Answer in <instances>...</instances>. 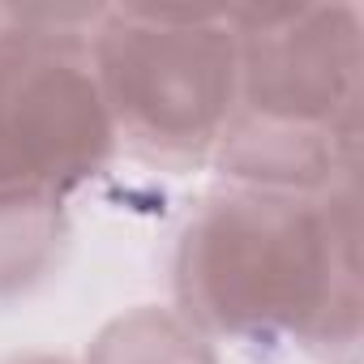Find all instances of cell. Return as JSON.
Returning <instances> with one entry per match:
<instances>
[{
    "label": "cell",
    "mask_w": 364,
    "mask_h": 364,
    "mask_svg": "<svg viewBox=\"0 0 364 364\" xmlns=\"http://www.w3.org/2000/svg\"><path fill=\"white\" fill-rule=\"evenodd\" d=\"M86 364H219V351L176 309L141 304L95 334Z\"/></svg>",
    "instance_id": "cell-6"
},
{
    "label": "cell",
    "mask_w": 364,
    "mask_h": 364,
    "mask_svg": "<svg viewBox=\"0 0 364 364\" xmlns=\"http://www.w3.org/2000/svg\"><path fill=\"white\" fill-rule=\"evenodd\" d=\"M90 60L120 150L176 176L215 159L240 82L232 9L107 5Z\"/></svg>",
    "instance_id": "cell-3"
},
{
    "label": "cell",
    "mask_w": 364,
    "mask_h": 364,
    "mask_svg": "<svg viewBox=\"0 0 364 364\" xmlns=\"http://www.w3.org/2000/svg\"><path fill=\"white\" fill-rule=\"evenodd\" d=\"M103 9L0 5V193L65 198L116 159L90 31Z\"/></svg>",
    "instance_id": "cell-4"
},
{
    "label": "cell",
    "mask_w": 364,
    "mask_h": 364,
    "mask_svg": "<svg viewBox=\"0 0 364 364\" xmlns=\"http://www.w3.org/2000/svg\"><path fill=\"white\" fill-rule=\"evenodd\" d=\"M69 245L65 198L0 193V300L39 287Z\"/></svg>",
    "instance_id": "cell-5"
},
{
    "label": "cell",
    "mask_w": 364,
    "mask_h": 364,
    "mask_svg": "<svg viewBox=\"0 0 364 364\" xmlns=\"http://www.w3.org/2000/svg\"><path fill=\"white\" fill-rule=\"evenodd\" d=\"M236 116L215 167L236 189L326 193L355 180L360 154V9L236 5Z\"/></svg>",
    "instance_id": "cell-2"
},
{
    "label": "cell",
    "mask_w": 364,
    "mask_h": 364,
    "mask_svg": "<svg viewBox=\"0 0 364 364\" xmlns=\"http://www.w3.org/2000/svg\"><path fill=\"white\" fill-rule=\"evenodd\" d=\"M9 364H73L65 355H22V360H9Z\"/></svg>",
    "instance_id": "cell-7"
},
{
    "label": "cell",
    "mask_w": 364,
    "mask_h": 364,
    "mask_svg": "<svg viewBox=\"0 0 364 364\" xmlns=\"http://www.w3.org/2000/svg\"><path fill=\"white\" fill-rule=\"evenodd\" d=\"M176 313L210 343L304 351L321 364L360 355V193L236 189L206 198L176 240Z\"/></svg>",
    "instance_id": "cell-1"
}]
</instances>
